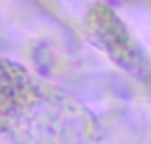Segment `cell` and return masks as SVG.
I'll return each instance as SVG.
<instances>
[{
  "instance_id": "6da1fadb",
  "label": "cell",
  "mask_w": 151,
  "mask_h": 144,
  "mask_svg": "<svg viewBox=\"0 0 151 144\" xmlns=\"http://www.w3.org/2000/svg\"><path fill=\"white\" fill-rule=\"evenodd\" d=\"M0 140L9 144H101L93 111L27 66L0 56Z\"/></svg>"
},
{
  "instance_id": "7a4b0ae2",
  "label": "cell",
  "mask_w": 151,
  "mask_h": 144,
  "mask_svg": "<svg viewBox=\"0 0 151 144\" xmlns=\"http://www.w3.org/2000/svg\"><path fill=\"white\" fill-rule=\"evenodd\" d=\"M97 9H99L101 17H99L97 23H95V27H97V35H95V37H97V39H104L101 48L110 54V50H112L114 45H120V41L130 39V37H128V33L124 31L122 23L114 17V13H112L108 6H97ZM120 52H122V66L128 68V64L132 62V64H134V70L141 72L143 58L139 56V48H137V45H134V48L120 45Z\"/></svg>"
}]
</instances>
